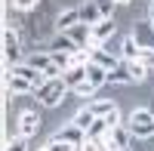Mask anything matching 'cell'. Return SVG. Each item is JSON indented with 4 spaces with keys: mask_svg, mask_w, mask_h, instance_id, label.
<instances>
[{
    "mask_svg": "<svg viewBox=\"0 0 154 151\" xmlns=\"http://www.w3.org/2000/svg\"><path fill=\"white\" fill-rule=\"evenodd\" d=\"M126 127H130L133 139H151L154 136V111L151 108H133Z\"/></svg>",
    "mask_w": 154,
    "mask_h": 151,
    "instance_id": "1",
    "label": "cell"
},
{
    "mask_svg": "<svg viewBox=\"0 0 154 151\" xmlns=\"http://www.w3.org/2000/svg\"><path fill=\"white\" fill-rule=\"evenodd\" d=\"M65 93H71V90H68V83L62 80V77H49V80L40 86V90H34V96L40 99L46 108H59V105H62V99H65Z\"/></svg>",
    "mask_w": 154,
    "mask_h": 151,
    "instance_id": "2",
    "label": "cell"
},
{
    "mask_svg": "<svg viewBox=\"0 0 154 151\" xmlns=\"http://www.w3.org/2000/svg\"><path fill=\"white\" fill-rule=\"evenodd\" d=\"M117 31V25H114V19H102L93 25V40H89L86 49H99V46H105V40H111V34Z\"/></svg>",
    "mask_w": 154,
    "mask_h": 151,
    "instance_id": "3",
    "label": "cell"
},
{
    "mask_svg": "<svg viewBox=\"0 0 154 151\" xmlns=\"http://www.w3.org/2000/svg\"><path fill=\"white\" fill-rule=\"evenodd\" d=\"M3 56H6V62L9 65H22V46H19V37H16V31L12 28H6L3 31Z\"/></svg>",
    "mask_w": 154,
    "mask_h": 151,
    "instance_id": "4",
    "label": "cell"
},
{
    "mask_svg": "<svg viewBox=\"0 0 154 151\" xmlns=\"http://www.w3.org/2000/svg\"><path fill=\"white\" fill-rule=\"evenodd\" d=\"M40 114L37 111H25V114L19 117V136H25V139H31V136H37V130H40Z\"/></svg>",
    "mask_w": 154,
    "mask_h": 151,
    "instance_id": "5",
    "label": "cell"
},
{
    "mask_svg": "<svg viewBox=\"0 0 154 151\" xmlns=\"http://www.w3.org/2000/svg\"><path fill=\"white\" fill-rule=\"evenodd\" d=\"M53 139H59V142H68V145H83L86 142V133L80 130V127H74V123H68V127H62Z\"/></svg>",
    "mask_w": 154,
    "mask_h": 151,
    "instance_id": "6",
    "label": "cell"
},
{
    "mask_svg": "<svg viewBox=\"0 0 154 151\" xmlns=\"http://www.w3.org/2000/svg\"><path fill=\"white\" fill-rule=\"evenodd\" d=\"M142 56H145V46H139L133 34H130V37H123V46H120V59H123V62H139Z\"/></svg>",
    "mask_w": 154,
    "mask_h": 151,
    "instance_id": "7",
    "label": "cell"
},
{
    "mask_svg": "<svg viewBox=\"0 0 154 151\" xmlns=\"http://www.w3.org/2000/svg\"><path fill=\"white\" fill-rule=\"evenodd\" d=\"M89 53H93V62H96V65H102V68H117L120 65V56H111V49H105V46H99V49H89Z\"/></svg>",
    "mask_w": 154,
    "mask_h": 151,
    "instance_id": "8",
    "label": "cell"
},
{
    "mask_svg": "<svg viewBox=\"0 0 154 151\" xmlns=\"http://www.w3.org/2000/svg\"><path fill=\"white\" fill-rule=\"evenodd\" d=\"M6 86H9V93H12V96L34 93V83H31L28 77H22V74H12V71H9V80H6Z\"/></svg>",
    "mask_w": 154,
    "mask_h": 151,
    "instance_id": "9",
    "label": "cell"
},
{
    "mask_svg": "<svg viewBox=\"0 0 154 151\" xmlns=\"http://www.w3.org/2000/svg\"><path fill=\"white\" fill-rule=\"evenodd\" d=\"M68 34H71V40H74L77 46H89V40H93V25L77 22V25H74V28H71Z\"/></svg>",
    "mask_w": 154,
    "mask_h": 151,
    "instance_id": "10",
    "label": "cell"
},
{
    "mask_svg": "<svg viewBox=\"0 0 154 151\" xmlns=\"http://www.w3.org/2000/svg\"><path fill=\"white\" fill-rule=\"evenodd\" d=\"M77 22H80V6H74V9H65V12H59V19H56V28H59V31H71Z\"/></svg>",
    "mask_w": 154,
    "mask_h": 151,
    "instance_id": "11",
    "label": "cell"
},
{
    "mask_svg": "<svg viewBox=\"0 0 154 151\" xmlns=\"http://www.w3.org/2000/svg\"><path fill=\"white\" fill-rule=\"evenodd\" d=\"M86 80L93 83L96 90H99V86H105V83H108V68H102V65H96V62H89V65H86Z\"/></svg>",
    "mask_w": 154,
    "mask_h": 151,
    "instance_id": "12",
    "label": "cell"
},
{
    "mask_svg": "<svg viewBox=\"0 0 154 151\" xmlns=\"http://www.w3.org/2000/svg\"><path fill=\"white\" fill-rule=\"evenodd\" d=\"M49 49H59V53H68V56H74L80 46H77V43L71 40V34H68V31H59V37H56L53 43H49Z\"/></svg>",
    "mask_w": 154,
    "mask_h": 151,
    "instance_id": "13",
    "label": "cell"
},
{
    "mask_svg": "<svg viewBox=\"0 0 154 151\" xmlns=\"http://www.w3.org/2000/svg\"><path fill=\"white\" fill-rule=\"evenodd\" d=\"M108 136H111V142L117 145V148H123V151L130 148V142H133V133H130V127H123V123H117Z\"/></svg>",
    "mask_w": 154,
    "mask_h": 151,
    "instance_id": "14",
    "label": "cell"
},
{
    "mask_svg": "<svg viewBox=\"0 0 154 151\" xmlns=\"http://www.w3.org/2000/svg\"><path fill=\"white\" fill-rule=\"evenodd\" d=\"M62 80L68 83V90H74L77 83H83V80H86V65H74V68H68L65 74H62Z\"/></svg>",
    "mask_w": 154,
    "mask_h": 151,
    "instance_id": "15",
    "label": "cell"
},
{
    "mask_svg": "<svg viewBox=\"0 0 154 151\" xmlns=\"http://www.w3.org/2000/svg\"><path fill=\"white\" fill-rule=\"evenodd\" d=\"M108 83H133L130 65H126V62H120L117 68H111V71H108Z\"/></svg>",
    "mask_w": 154,
    "mask_h": 151,
    "instance_id": "16",
    "label": "cell"
},
{
    "mask_svg": "<svg viewBox=\"0 0 154 151\" xmlns=\"http://www.w3.org/2000/svg\"><path fill=\"white\" fill-rule=\"evenodd\" d=\"M105 16H102V9L96 6V0L93 3H83L80 6V22H86V25H96V22H102Z\"/></svg>",
    "mask_w": 154,
    "mask_h": 151,
    "instance_id": "17",
    "label": "cell"
},
{
    "mask_svg": "<svg viewBox=\"0 0 154 151\" xmlns=\"http://www.w3.org/2000/svg\"><path fill=\"white\" fill-rule=\"evenodd\" d=\"M71 123H74V127H80V130L86 133V130H89V127L96 123V114H93V108H83V111H77Z\"/></svg>",
    "mask_w": 154,
    "mask_h": 151,
    "instance_id": "18",
    "label": "cell"
},
{
    "mask_svg": "<svg viewBox=\"0 0 154 151\" xmlns=\"http://www.w3.org/2000/svg\"><path fill=\"white\" fill-rule=\"evenodd\" d=\"M126 65H130V74H133V83H142L145 77H148V62H126Z\"/></svg>",
    "mask_w": 154,
    "mask_h": 151,
    "instance_id": "19",
    "label": "cell"
},
{
    "mask_svg": "<svg viewBox=\"0 0 154 151\" xmlns=\"http://www.w3.org/2000/svg\"><path fill=\"white\" fill-rule=\"evenodd\" d=\"M89 108H93V114H96V117H105V114H111V111L117 108V105H114V102H108V99H96V102L89 105Z\"/></svg>",
    "mask_w": 154,
    "mask_h": 151,
    "instance_id": "20",
    "label": "cell"
},
{
    "mask_svg": "<svg viewBox=\"0 0 154 151\" xmlns=\"http://www.w3.org/2000/svg\"><path fill=\"white\" fill-rule=\"evenodd\" d=\"M49 56H53V62H56V65H59L62 71H68V68H71V56H68V53H59V49H49Z\"/></svg>",
    "mask_w": 154,
    "mask_h": 151,
    "instance_id": "21",
    "label": "cell"
},
{
    "mask_svg": "<svg viewBox=\"0 0 154 151\" xmlns=\"http://www.w3.org/2000/svg\"><path fill=\"white\" fill-rule=\"evenodd\" d=\"M37 3H40V0H12V9H19V12H31V9H37Z\"/></svg>",
    "mask_w": 154,
    "mask_h": 151,
    "instance_id": "22",
    "label": "cell"
},
{
    "mask_svg": "<svg viewBox=\"0 0 154 151\" xmlns=\"http://www.w3.org/2000/svg\"><path fill=\"white\" fill-rule=\"evenodd\" d=\"M71 93H74V96H86V99H89V96H93V93H96V86H93V83H89V80H83V83H77V86H74V90H71Z\"/></svg>",
    "mask_w": 154,
    "mask_h": 151,
    "instance_id": "23",
    "label": "cell"
},
{
    "mask_svg": "<svg viewBox=\"0 0 154 151\" xmlns=\"http://www.w3.org/2000/svg\"><path fill=\"white\" fill-rule=\"evenodd\" d=\"M6 151H28V139H25V136H16V139H9Z\"/></svg>",
    "mask_w": 154,
    "mask_h": 151,
    "instance_id": "24",
    "label": "cell"
},
{
    "mask_svg": "<svg viewBox=\"0 0 154 151\" xmlns=\"http://www.w3.org/2000/svg\"><path fill=\"white\" fill-rule=\"evenodd\" d=\"M114 3H117V0H96V6L102 9V16H105V19H114V16H111V12H114Z\"/></svg>",
    "mask_w": 154,
    "mask_h": 151,
    "instance_id": "25",
    "label": "cell"
},
{
    "mask_svg": "<svg viewBox=\"0 0 154 151\" xmlns=\"http://www.w3.org/2000/svg\"><path fill=\"white\" fill-rule=\"evenodd\" d=\"M105 120H108V127L114 130V127H117V123H120V111H117V108H114V111H111V114H105Z\"/></svg>",
    "mask_w": 154,
    "mask_h": 151,
    "instance_id": "26",
    "label": "cell"
},
{
    "mask_svg": "<svg viewBox=\"0 0 154 151\" xmlns=\"http://www.w3.org/2000/svg\"><path fill=\"white\" fill-rule=\"evenodd\" d=\"M148 19L154 22V0H151V6H148Z\"/></svg>",
    "mask_w": 154,
    "mask_h": 151,
    "instance_id": "27",
    "label": "cell"
},
{
    "mask_svg": "<svg viewBox=\"0 0 154 151\" xmlns=\"http://www.w3.org/2000/svg\"><path fill=\"white\" fill-rule=\"evenodd\" d=\"M117 3H120V6H130V3H133V0H117Z\"/></svg>",
    "mask_w": 154,
    "mask_h": 151,
    "instance_id": "28",
    "label": "cell"
},
{
    "mask_svg": "<svg viewBox=\"0 0 154 151\" xmlns=\"http://www.w3.org/2000/svg\"><path fill=\"white\" fill-rule=\"evenodd\" d=\"M40 151H53V148H49V142H46V145H43V148H40Z\"/></svg>",
    "mask_w": 154,
    "mask_h": 151,
    "instance_id": "29",
    "label": "cell"
},
{
    "mask_svg": "<svg viewBox=\"0 0 154 151\" xmlns=\"http://www.w3.org/2000/svg\"><path fill=\"white\" fill-rule=\"evenodd\" d=\"M151 31H154V22H151Z\"/></svg>",
    "mask_w": 154,
    "mask_h": 151,
    "instance_id": "30",
    "label": "cell"
},
{
    "mask_svg": "<svg viewBox=\"0 0 154 151\" xmlns=\"http://www.w3.org/2000/svg\"><path fill=\"white\" fill-rule=\"evenodd\" d=\"M126 151H130V148H126Z\"/></svg>",
    "mask_w": 154,
    "mask_h": 151,
    "instance_id": "31",
    "label": "cell"
}]
</instances>
